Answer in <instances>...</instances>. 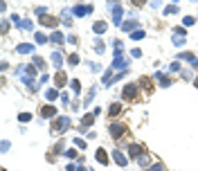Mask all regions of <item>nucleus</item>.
<instances>
[{"label":"nucleus","mask_w":198,"mask_h":171,"mask_svg":"<svg viewBox=\"0 0 198 171\" xmlns=\"http://www.w3.org/2000/svg\"><path fill=\"white\" fill-rule=\"evenodd\" d=\"M110 7H113V20L122 25V5L119 2H110Z\"/></svg>","instance_id":"nucleus-5"},{"label":"nucleus","mask_w":198,"mask_h":171,"mask_svg":"<svg viewBox=\"0 0 198 171\" xmlns=\"http://www.w3.org/2000/svg\"><path fill=\"white\" fill-rule=\"evenodd\" d=\"M70 128V117H56L54 122H52V131L54 133H65V131Z\"/></svg>","instance_id":"nucleus-1"},{"label":"nucleus","mask_w":198,"mask_h":171,"mask_svg":"<svg viewBox=\"0 0 198 171\" xmlns=\"http://www.w3.org/2000/svg\"><path fill=\"white\" fill-rule=\"evenodd\" d=\"M20 27H23V30H32V25H30V20H23V23H20Z\"/></svg>","instance_id":"nucleus-31"},{"label":"nucleus","mask_w":198,"mask_h":171,"mask_svg":"<svg viewBox=\"0 0 198 171\" xmlns=\"http://www.w3.org/2000/svg\"><path fill=\"white\" fill-rule=\"evenodd\" d=\"M129 151H131V155H133V158H137V160L144 155V146H140V144H131V146H129Z\"/></svg>","instance_id":"nucleus-8"},{"label":"nucleus","mask_w":198,"mask_h":171,"mask_svg":"<svg viewBox=\"0 0 198 171\" xmlns=\"http://www.w3.org/2000/svg\"><path fill=\"white\" fill-rule=\"evenodd\" d=\"M147 171H162V164H153V167L147 169Z\"/></svg>","instance_id":"nucleus-35"},{"label":"nucleus","mask_w":198,"mask_h":171,"mask_svg":"<svg viewBox=\"0 0 198 171\" xmlns=\"http://www.w3.org/2000/svg\"><path fill=\"white\" fill-rule=\"evenodd\" d=\"M52 63H54V68H61V63H63V56H61L59 52H54V54H52Z\"/></svg>","instance_id":"nucleus-12"},{"label":"nucleus","mask_w":198,"mask_h":171,"mask_svg":"<svg viewBox=\"0 0 198 171\" xmlns=\"http://www.w3.org/2000/svg\"><path fill=\"white\" fill-rule=\"evenodd\" d=\"M122 27H124L126 32H131V34H133V32H135V27H137V23H135V20H129V23H124Z\"/></svg>","instance_id":"nucleus-17"},{"label":"nucleus","mask_w":198,"mask_h":171,"mask_svg":"<svg viewBox=\"0 0 198 171\" xmlns=\"http://www.w3.org/2000/svg\"><path fill=\"white\" fill-rule=\"evenodd\" d=\"M65 155L70 158V160H72V158H74V155H77V151H74V149H70V151H65Z\"/></svg>","instance_id":"nucleus-33"},{"label":"nucleus","mask_w":198,"mask_h":171,"mask_svg":"<svg viewBox=\"0 0 198 171\" xmlns=\"http://www.w3.org/2000/svg\"><path fill=\"white\" fill-rule=\"evenodd\" d=\"M140 83H142L144 88H147V92H153V86H151V81H149V79H142Z\"/></svg>","instance_id":"nucleus-21"},{"label":"nucleus","mask_w":198,"mask_h":171,"mask_svg":"<svg viewBox=\"0 0 198 171\" xmlns=\"http://www.w3.org/2000/svg\"><path fill=\"white\" fill-rule=\"evenodd\" d=\"M124 133H126V126H124V124H113V126H110V135H113L115 140H119Z\"/></svg>","instance_id":"nucleus-3"},{"label":"nucleus","mask_w":198,"mask_h":171,"mask_svg":"<svg viewBox=\"0 0 198 171\" xmlns=\"http://www.w3.org/2000/svg\"><path fill=\"white\" fill-rule=\"evenodd\" d=\"M65 81H68V79H65V75H63V72H56V79H54V83L61 88V86H65Z\"/></svg>","instance_id":"nucleus-13"},{"label":"nucleus","mask_w":198,"mask_h":171,"mask_svg":"<svg viewBox=\"0 0 198 171\" xmlns=\"http://www.w3.org/2000/svg\"><path fill=\"white\" fill-rule=\"evenodd\" d=\"M41 25H45V27H52V30H54V27L59 25V20H56L54 16H48V14H45V16H41Z\"/></svg>","instance_id":"nucleus-7"},{"label":"nucleus","mask_w":198,"mask_h":171,"mask_svg":"<svg viewBox=\"0 0 198 171\" xmlns=\"http://www.w3.org/2000/svg\"><path fill=\"white\" fill-rule=\"evenodd\" d=\"M52 41H54V43H63V36L59 32H54V34H52Z\"/></svg>","instance_id":"nucleus-24"},{"label":"nucleus","mask_w":198,"mask_h":171,"mask_svg":"<svg viewBox=\"0 0 198 171\" xmlns=\"http://www.w3.org/2000/svg\"><path fill=\"white\" fill-rule=\"evenodd\" d=\"M68 61H70V65H77V63H79V56H77V54H72Z\"/></svg>","instance_id":"nucleus-27"},{"label":"nucleus","mask_w":198,"mask_h":171,"mask_svg":"<svg viewBox=\"0 0 198 171\" xmlns=\"http://www.w3.org/2000/svg\"><path fill=\"white\" fill-rule=\"evenodd\" d=\"M72 90H74V92H79V90H81V86H79V81H77V79L72 81Z\"/></svg>","instance_id":"nucleus-30"},{"label":"nucleus","mask_w":198,"mask_h":171,"mask_svg":"<svg viewBox=\"0 0 198 171\" xmlns=\"http://www.w3.org/2000/svg\"><path fill=\"white\" fill-rule=\"evenodd\" d=\"M20 122H30V119H32V115H30V113H20Z\"/></svg>","instance_id":"nucleus-26"},{"label":"nucleus","mask_w":198,"mask_h":171,"mask_svg":"<svg viewBox=\"0 0 198 171\" xmlns=\"http://www.w3.org/2000/svg\"><path fill=\"white\" fill-rule=\"evenodd\" d=\"M16 52H18V54H30V52H34V45H30V43L18 45V47H16Z\"/></svg>","instance_id":"nucleus-11"},{"label":"nucleus","mask_w":198,"mask_h":171,"mask_svg":"<svg viewBox=\"0 0 198 171\" xmlns=\"http://www.w3.org/2000/svg\"><path fill=\"white\" fill-rule=\"evenodd\" d=\"M45 41H48V38H45L43 34H36V43H45Z\"/></svg>","instance_id":"nucleus-32"},{"label":"nucleus","mask_w":198,"mask_h":171,"mask_svg":"<svg viewBox=\"0 0 198 171\" xmlns=\"http://www.w3.org/2000/svg\"><path fill=\"white\" fill-rule=\"evenodd\" d=\"M122 97H126V99H135V97H137V86L135 83H129L124 90H122Z\"/></svg>","instance_id":"nucleus-2"},{"label":"nucleus","mask_w":198,"mask_h":171,"mask_svg":"<svg viewBox=\"0 0 198 171\" xmlns=\"http://www.w3.org/2000/svg\"><path fill=\"white\" fill-rule=\"evenodd\" d=\"M155 79H158V83H160V86H164V88H167L169 83H171V81H169V79H167V75H160V72H158V75H155Z\"/></svg>","instance_id":"nucleus-16"},{"label":"nucleus","mask_w":198,"mask_h":171,"mask_svg":"<svg viewBox=\"0 0 198 171\" xmlns=\"http://www.w3.org/2000/svg\"><path fill=\"white\" fill-rule=\"evenodd\" d=\"M41 115H43V117H54L56 115V108L54 106H43V108H41Z\"/></svg>","instance_id":"nucleus-10"},{"label":"nucleus","mask_w":198,"mask_h":171,"mask_svg":"<svg viewBox=\"0 0 198 171\" xmlns=\"http://www.w3.org/2000/svg\"><path fill=\"white\" fill-rule=\"evenodd\" d=\"M194 23H196V20L191 18V16H187V18H185V25H187V27H189V25H194Z\"/></svg>","instance_id":"nucleus-34"},{"label":"nucleus","mask_w":198,"mask_h":171,"mask_svg":"<svg viewBox=\"0 0 198 171\" xmlns=\"http://www.w3.org/2000/svg\"><path fill=\"white\" fill-rule=\"evenodd\" d=\"M176 9H178V7H176V5H169V7L164 9V14H173V11H176Z\"/></svg>","instance_id":"nucleus-29"},{"label":"nucleus","mask_w":198,"mask_h":171,"mask_svg":"<svg viewBox=\"0 0 198 171\" xmlns=\"http://www.w3.org/2000/svg\"><path fill=\"white\" fill-rule=\"evenodd\" d=\"M113 158H115V162H117L119 167H126V164H129V158H126L119 149H115V151H113Z\"/></svg>","instance_id":"nucleus-6"},{"label":"nucleus","mask_w":198,"mask_h":171,"mask_svg":"<svg viewBox=\"0 0 198 171\" xmlns=\"http://www.w3.org/2000/svg\"><path fill=\"white\" fill-rule=\"evenodd\" d=\"M34 65L43 70V68H45V61H43V59H38V56H34Z\"/></svg>","instance_id":"nucleus-23"},{"label":"nucleus","mask_w":198,"mask_h":171,"mask_svg":"<svg viewBox=\"0 0 198 171\" xmlns=\"http://www.w3.org/2000/svg\"><path fill=\"white\" fill-rule=\"evenodd\" d=\"M131 38H135V41H140V38H144V30H135L131 34Z\"/></svg>","instance_id":"nucleus-20"},{"label":"nucleus","mask_w":198,"mask_h":171,"mask_svg":"<svg viewBox=\"0 0 198 171\" xmlns=\"http://www.w3.org/2000/svg\"><path fill=\"white\" fill-rule=\"evenodd\" d=\"M122 113V104H113L110 106V110H108V115H113V117H117Z\"/></svg>","instance_id":"nucleus-14"},{"label":"nucleus","mask_w":198,"mask_h":171,"mask_svg":"<svg viewBox=\"0 0 198 171\" xmlns=\"http://www.w3.org/2000/svg\"><path fill=\"white\" fill-rule=\"evenodd\" d=\"M95 158H97V162H99V164H108V153L104 151V149H97Z\"/></svg>","instance_id":"nucleus-9"},{"label":"nucleus","mask_w":198,"mask_h":171,"mask_svg":"<svg viewBox=\"0 0 198 171\" xmlns=\"http://www.w3.org/2000/svg\"><path fill=\"white\" fill-rule=\"evenodd\" d=\"M90 11H92L90 5H77V7H72V14L74 16H88Z\"/></svg>","instance_id":"nucleus-4"},{"label":"nucleus","mask_w":198,"mask_h":171,"mask_svg":"<svg viewBox=\"0 0 198 171\" xmlns=\"http://www.w3.org/2000/svg\"><path fill=\"white\" fill-rule=\"evenodd\" d=\"M126 65H129V61H124L122 56H119V59H115V63H113V68H126Z\"/></svg>","instance_id":"nucleus-19"},{"label":"nucleus","mask_w":198,"mask_h":171,"mask_svg":"<svg viewBox=\"0 0 198 171\" xmlns=\"http://www.w3.org/2000/svg\"><path fill=\"white\" fill-rule=\"evenodd\" d=\"M95 122V115H83V126H90Z\"/></svg>","instance_id":"nucleus-22"},{"label":"nucleus","mask_w":198,"mask_h":171,"mask_svg":"<svg viewBox=\"0 0 198 171\" xmlns=\"http://www.w3.org/2000/svg\"><path fill=\"white\" fill-rule=\"evenodd\" d=\"M2 171H7V169H2Z\"/></svg>","instance_id":"nucleus-37"},{"label":"nucleus","mask_w":198,"mask_h":171,"mask_svg":"<svg viewBox=\"0 0 198 171\" xmlns=\"http://www.w3.org/2000/svg\"><path fill=\"white\" fill-rule=\"evenodd\" d=\"M196 88H198V79H196Z\"/></svg>","instance_id":"nucleus-36"},{"label":"nucleus","mask_w":198,"mask_h":171,"mask_svg":"<svg viewBox=\"0 0 198 171\" xmlns=\"http://www.w3.org/2000/svg\"><path fill=\"white\" fill-rule=\"evenodd\" d=\"M45 97H48L50 101H54L56 97H59V90H56V88H48V92H45Z\"/></svg>","instance_id":"nucleus-15"},{"label":"nucleus","mask_w":198,"mask_h":171,"mask_svg":"<svg viewBox=\"0 0 198 171\" xmlns=\"http://www.w3.org/2000/svg\"><path fill=\"white\" fill-rule=\"evenodd\" d=\"M74 144H77V146H79V149H86V142H83V140H81V138H77V140H74Z\"/></svg>","instance_id":"nucleus-28"},{"label":"nucleus","mask_w":198,"mask_h":171,"mask_svg":"<svg viewBox=\"0 0 198 171\" xmlns=\"http://www.w3.org/2000/svg\"><path fill=\"white\" fill-rule=\"evenodd\" d=\"M92 30H95L97 34H104V32H106V23H95V25H92Z\"/></svg>","instance_id":"nucleus-18"},{"label":"nucleus","mask_w":198,"mask_h":171,"mask_svg":"<svg viewBox=\"0 0 198 171\" xmlns=\"http://www.w3.org/2000/svg\"><path fill=\"white\" fill-rule=\"evenodd\" d=\"M173 43H176V45H185V38L178 36V34H173Z\"/></svg>","instance_id":"nucleus-25"}]
</instances>
